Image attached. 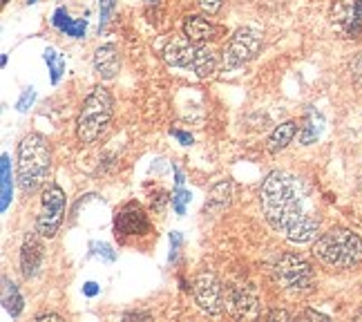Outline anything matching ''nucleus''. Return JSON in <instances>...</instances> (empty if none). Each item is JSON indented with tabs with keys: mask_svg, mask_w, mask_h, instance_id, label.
Here are the masks:
<instances>
[{
	"mask_svg": "<svg viewBox=\"0 0 362 322\" xmlns=\"http://www.w3.org/2000/svg\"><path fill=\"white\" fill-rule=\"evenodd\" d=\"M306 197L309 190L304 181L282 171L271 173L259 190V204L267 222L296 244L311 242L320 233V219L313 215Z\"/></svg>",
	"mask_w": 362,
	"mask_h": 322,
	"instance_id": "nucleus-1",
	"label": "nucleus"
},
{
	"mask_svg": "<svg viewBox=\"0 0 362 322\" xmlns=\"http://www.w3.org/2000/svg\"><path fill=\"white\" fill-rule=\"evenodd\" d=\"M52 166V150L40 134H27L18 146V168L16 179L23 192H34L43 186Z\"/></svg>",
	"mask_w": 362,
	"mask_h": 322,
	"instance_id": "nucleus-2",
	"label": "nucleus"
},
{
	"mask_svg": "<svg viewBox=\"0 0 362 322\" xmlns=\"http://www.w3.org/2000/svg\"><path fill=\"white\" fill-rule=\"evenodd\" d=\"M315 258L333 269H354L362 262V240L346 229H333L317 237L313 246Z\"/></svg>",
	"mask_w": 362,
	"mask_h": 322,
	"instance_id": "nucleus-3",
	"label": "nucleus"
},
{
	"mask_svg": "<svg viewBox=\"0 0 362 322\" xmlns=\"http://www.w3.org/2000/svg\"><path fill=\"white\" fill-rule=\"evenodd\" d=\"M115 115V99L105 88H94L92 94L86 99L81 108V115L76 121V137L81 144H94L107 128Z\"/></svg>",
	"mask_w": 362,
	"mask_h": 322,
	"instance_id": "nucleus-4",
	"label": "nucleus"
},
{
	"mask_svg": "<svg viewBox=\"0 0 362 322\" xmlns=\"http://www.w3.org/2000/svg\"><path fill=\"white\" fill-rule=\"evenodd\" d=\"M163 61L173 67H184L192 69L199 79H206L215 74L217 69V56L213 50L206 45L192 43L188 36L184 38H173L168 45L163 47Z\"/></svg>",
	"mask_w": 362,
	"mask_h": 322,
	"instance_id": "nucleus-5",
	"label": "nucleus"
},
{
	"mask_svg": "<svg viewBox=\"0 0 362 322\" xmlns=\"http://www.w3.org/2000/svg\"><path fill=\"white\" fill-rule=\"evenodd\" d=\"M273 277L284 291L302 293L313 289L315 284V273L311 269V264L293 253H284L273 264Z\"/></svg>",
	"mask_w": 362,
	"mask_h": 322,
	"instance_id": "nucleus-6",
	"label": "nucleus"
},
{
	"mask_svg": "<svg viewBox=\"0 0 362 322\" xmlns=\"http://www.w3.org/2000/svg\"><path fill=\"white\" fill-rule=\"evenodd\" d=\"M63 217H65V192L57 184H49L43 190V197H40L36 231L43 237H54L61 229Z\"/></svg>",
	"mask_w": 362,
	"mask_h": 322,
	"instance_id": "nucleus-7",
	"label": "nucleus"
},
{
	"mask_svg": "<svg viewBox=\"0 0 362 322\" xmlns=\"http://www.w3.org/2000/svg\"><path fill=\"white\" fill-rule=\"evenodd\" d=\"M192 293H194L197 306L208 316H219L226 309V289L221 287L215 273H208V271L199 273L197 280H194Z\"/></svg>",
	"mask_w": 362,
	"mask_h": 322,
	"instance_id": "nucleus-8",
	"label": "nucleus"
},
{
	"mask_svg": "<svg viewBox=\"0 0 362 322\" xmlns=\"http://www.w3.org/2000/svg\"><path fill=\"white\" fill-rule=\"evenodd\" d=\"M262 47V36L250 30V27H244V30H238L226 45V52H224V65L228 69H235V67H242L244 63L253 61L257 52Z\"/></svg>",
	"mask_w": 362,
	"mask_h": 322,
	"instance_id": "nucleus-9",
	"label": "nucleus"
},
{
	"mask_svg": "<svg viewBox=\"0 0 362 322\" xmlns=\"http://www.w3.org/2000/svg\"><path fill=\"white\" fill-rule=\"evenodd\" d=\"M329 18L342 38H358L362 34V0H333Z\"/></svg>",
	"mask_w": 362,
	"mask_h": 322,
	"instance_id": "nucleus-10",
	"label": "nucleus"
},
{
	"mask_svg": "<svg viewBox=\"0 0 362 322\" xmlns=\"http://www.w3.org/2000/svg\"><path fill=\"white\" fill-rule=\"evenodd\" d=\"M226 309L235 318H257L259 316V300L253 287L248 284H233L226 289Z\"/></svg>",
	"mask_w": 362,
	"mask_h": 322,
	"instance_id": "nucleus-11",
	"label": "nucleus"
},
{
	"mask_svg": "<svg viewBox=\"0 0 362 322\" xmlns=\"http://www.w3.org/2000/svg\"><path fill=\"white\" fill-rule=\"evenodd\" d=\"M115 231L117 235H146L150 231V219L144 211L141 204L128 202L121 211L115 215Z\"/></svg>",
	"mask_w": 362,
	"mask_h": 322,
	"instance_id": "nucleus-12",
	"label": "nucleus"
},
{
	"mask_svg": "<svg viewBox=\"0 0 362 322\" xmlns=\"http://www.w3.org/2000/svg\"><path fill=\"white\" fill-rule=\"evenodd\" d=\"M40 235L36 233H27L25 235V242L21 246V271L23 275L30 280L34 277L40 267H43V258H45V251H43V242H40Z\"/></svg>",
	"mask_w": 362,
	"mask_h": 322,
	"instance_id": "nucleus-13",
	"label": "nucleus"
},
{
	"mask_svg": "<svg viewBox=\"0 0 362 322\" xmlns=\"http://www.w3.org/2000/svg\"><path fill=\"white\" fill-rule=\"evenodd\" d=\"M219 34H221L219 27L215 23H211L208 18H204V16H188L184 21V36H188L192 43L206 45L208 40L219 38Z\"/></svg>",
	"mask_w": 362,
	"mask_h": 322,
	"instance_id": "nucleus-14",
	"label": "nucleus"
},
{
	"mask_svg": "<svg viewBox=\"0 0 362 322\" xmlns=\"http://www.w3.org/2000/svg\"><path fill=\"white\" fill-rule=\"evenodd\" d=\"M94 69L101 79H115L121 69V56L115 45H103L94 52Z\"/></svg>",
	"mask_w": 362,
	"mask_h": 322,
	"instance_id": "nucleus-15",
	"label": "nucleus"
},
{
	"mask_svg": "<svg viewBox=\"0 0 362 322\" xmlns=\"http://www.w3.org/2000/svg\"><path fill=\"white\" fill-rule=\"evenodd\" d=\"M298 132V123L296 121H286L282 125H277V128L273 130V134L269 137V152H273V155H277L280 150H284L291 142H293V137Z\"/></svg>",
	"mask_w": 362,
	"mask_h": 322,
	"instance_id": "nucleus-16",
	"label": "nucleus"
},
{
	"mask_svg": "<svg viewBox=\"0 0 362 322\" xmlns=\"http://www.w3.org/2000/svg\"><path fill=\"white\" fill-rule=\"evenodd\" d=\"M3 306L11 318H18L23 314V306H25L18 287L13 284L7 275H3Z\"/></svg>",
	"mask_w": 362,
	"mask_h": 322,
	"instance_id": "nucleus-17",
	"label": "nucleus"
},
{
	"mask_svg": "<svg viewBox=\"0 0 362 322\" xmlns=\"http://www.w3.org/2000/svg\"><path fill=\"white\" fill-rule=\"evenodd\" d=\"M54 25H57L63 34L72 36V38H83V36H86V21L69 18L67 11L63 7L57 9V13H54Z\"/></svg>",
	"mask_w": 362,
	"mask_h": 322,
	"instance_id": "nucleus-18",
	"label": "nucleus"
},
{
	"mask_svg": "<svg viewBox=\"0 0 362 322\" xmlns=\"http://www.w3.org/2000/svg\"><path fill=\"white\" fill-rule=\"evenodd\" d=\"M0 186H3V200H0V211H7L11 197H13V181H11V166H9V155H3L0 159Z\"/></svg>",
	"mask_w": 362,
	"mask_h": 322,
	"instance_id": "nucleus-19",
	"label": "nucleus"
},
{
	"mask_svg": "<svg viewBox=\"0 0 362 322\" xmlns=\"http://www.w3.org/2000/svg\"><path fill=\"white\" fill-rule=\"evenodd\" d=\"M322 123H325V119L320 117L315 110H311V112H309V117H306L304 128H302V132H300V142H302L304 146L315 144V139H317L320 134H322Z\"/></svg>",
	"mask_w": 362,
	"mask_h": 322,
	"instance_id": "nucleus-20",
	"label": "nucleus"
},
{
	"mask_svg": "<svg viewBox=\"0 0 362 322\" xmlns=\"http://www.w3.org/2000/svg\"><path fill=\"white\" fill-rule=\"evenodd\" d=\"M228 197H230V184H228V181H221V184H217V186L213 188V195H211V200L206 202L204 211H206V213H211L215 206H217V208L228 206Z\"/></svg>",
	"mask_w": 362,
	"mask_h": 322,
	"instance_id": "nucleus-21",
	"label": "nucleus"
},
{
	"mask_svg": "<svg viewBox=\"0 0 362 322\" xmlns=\"http://www.w3.org/2000/svg\"><path fill=\"white\" fill-rule=\"evenodd\" d=\"M45 63L49 67V72H52V83H59L63 72H65V59H63V54H59L57 50H52L47 47L45 50Z\"/></svg>",
	"mask_w": 362,
	"mask_h": 322,
	"instance_id": "nucleus-22",
	"label": "nucleus"
},
{
	"mask_svg": "<svg viewBox=\"0 0 362 322\" xmlns=\"http://www.w3.org/2000/svg\"><path fill=\"white\" fill-rule=\"evenodd\" d=\"M190 190H186L184 186H177V190L173 192V208H175V213L177 215H186V206L190 204Z\"/></svg>",
	"mask_w": 362,
	"mask_h": 322,
	"instance_id": "nucleus-23",
	"label": "nucleus"
},
{
	"mask_svg": "<svg viewBox=\"0 0 362 322\" xmlns=\"http://www.w3.org/2000/svg\"><path fill=\"white\" fill-rule=\"evenodd\" d=\"M99 7H101V23H99V32H101V30H105L110 16H112V11L117 7V0H99Z\"/></svg>",
	"mask_w": 362,
	"mask_h": 322,
	"instance_id": "nucleus-24",
	"label": "nucleus"
},
{
	"mask_svg": "<svg viewBox=\"0 0 362 322\" xmlns=\"http://www.w3.org/2000/svg\"><path fill=\"white\" fill-rule=\"evenodd\" d=\"M146 11H148L150 23L159 21L161 11H163V0H146Z\"/></svg>",
	"mask_w": 362,
	"mask_h": 322,
	"instance_id": "nucleus-25",
	"label": "nucleus"
},
{
	"mask_svg": "<svg viewBox=\"0 0 362 322\" xmlns=\"http://www.w3.org/2000/svg\"><path fill=\"white\" fill-rule=\"evenodd\" d=\"M34 99H36V92L30 88V90H27V92L21 96V101L16 103V108H18L21 112H25V110H27V105H32V103H34Z\"/></svg>",
	"mask_w": 362,
	"mask_h": 322,
	"instance_id": "nucleus-26",
	"label": "nucleus"
},
{
	"mask_svg": "<svg viewBox=\"0 0 362 322\" xmlns=\"http://www.w3.org/2000/svg\"><path fill=\"white\" fill-rule=\"evenodd\" d=\"M199 7H202L206 13H217L219 7H221V0H199Z\"/></svg>",
	"mask_w": 362,
	"mask_h": 322,
	"instance_id": "nucleus-27",
	"label": "nucleus"
},
{
	"mask_svg": "<svg viewBox=\"0 0 362 322\" xmlns=\"http://www.w3.org/2000/svg\"><path fill=\"white\" fill-rule=\"evenodd\" d=\"M173 134L179 139L181 142V146H190L192 144V134H188V132H181V130H173Z\"/></svg>",
	"mask_w": 362,
	"mask_h": 322,
	"instance_id": "nucleus-28",
	"label": "nucleus"
},
{
	"mask_svg": "<svg viewBox=\"0 0 362 322\" xmlns=\"http://www.w3.org/2000/svg\"><path fill=\"white\" fill-rule=\"evenodd\" d=\"M354 76H356V81L362 86V56L354 63Z\"/></svg>",
	"mask_w": 362,
	"mask_h": 322,
	"instance_id": "nucleus-29",
	"label": "nucleus"
},
{
	"mask_svg": "<svg viewBox=\"0 0 362 322\" xmlns=\"http://www.w3.org/2000/svg\"><path fill=\"white\" fill-rule=\"evenodd\" d=\"M267 318H269V320H291V316H288L286 311H271Z\"/></svg>",
	"mask_w": 362,
	"mask_h": 322,
	"instance_id": "nucleus-30",
	"label": "nucleus"
},
{
	"mask_svg": "<svg viewBox=\"0 0 362 322\" xmlns=\"http://www.w3.org/2000/svg\"><path fill=\"white\" fill-rule=\"evenodd\" d=\"M83 291H86V296H96V293H99V287H96L94 282H88L86 287H83Z\"/></svg>",
	"mask_w": 362,
	"mask_h": 322,
	"instance_id": "nucleus-31",
	"label": "nucleus"
},
{
	"mask_svg": "<svg viewBox=\"0 0 362 322\" xmlns=\"http://www.w3.org/2000/svg\"><path fill=\"white\" fill-rule=\"evenodd\" d=\"M36 320L38 322H43V320H57V322H61L63 318L59 314H43V316H36Z\"/></svg>",
	"mask_w": 362,
	"mask_h": 322,
	"instance_id": "nucleus-32",
	"label": "nucleus"
},
{
	"mask_svg": "<svg viewBox=\"0 0 362 322\" xmlns=\"http://www.w3.org/2000/svg\"><path fill=\"white\" fill-rule=\"evenodd\" d=\"M304 318H311V320H329V316H322V314H317V311H306Z\"/></svg>",
	"mask_w": 362,
	"mask_h": 322,
	"instance_id": "nucleus-33",
	"label": "nucleus"
},
{
	"mask_svg": "<svg viewBox=\"0 0 362 322\" xmlns=\"http://www.w3.org/2000/svg\"><path fill=\"white\" fill-rule=\"evenodd\" d=\"M132 318H136V320H150L148 314H125V320H132Z\"/></svg>",
	"mask_w": 362,
	"mask_h": 322,
	"instance_id": "nucleus-34",
	"label": "nucleus"
},
{
	"mask_svg": "<svg viewBox=\"0 0 362 322\" xmlns=\"http://www.w3.org/2000/svg\"><path fill=\"white\" fill-rule=\"evenodd\" d=\"M175 181H177V186H184V175H181V171H179V168H175Z\"/></svg>",
	"mask_w": 362,
	"mask_h": 322,
	"instance_id": "nucleus-35",
	"label": "nucleus"
},
{
	"mask_svg": "<svg viewBox=\"0 0 362 322\" xmlns=\"http://www.w3.org/2000/svg\"><path fill=\"white\" fill-rule=\"evenodd\" d=\"M27 3H30V5H32V3H36V0H27Z\"/></svg>",
	"mask_w": 362,
	"mask_h": 322,
	"instance_id": "nucleus-36",
	"label": "nucleus"
},
{
	"mask_svg": "<svg viewBox=\"0 0 362 322\" xmlns=\"http://www.w3.org/2000/svg\"><path fill=\"white\" fill-rule=\"evenodd\" d=\"M7 3H9V0H3V5H7Z\"/></svg>",
	"mask_w": 362,
	"mask_h": 322,
	"instance_id": "nucleus-37",
	"label": "nucleus"
}]
</instances>
